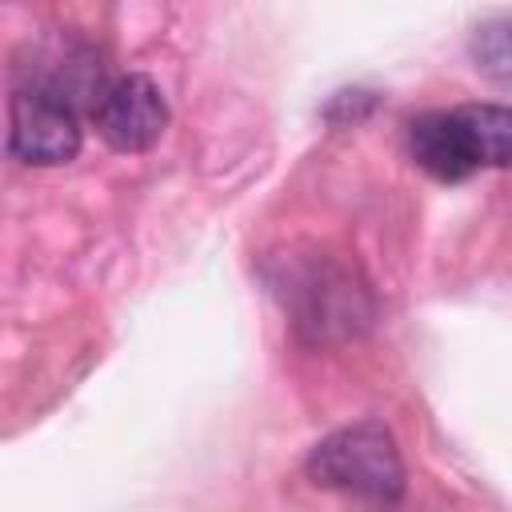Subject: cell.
<instances>
[{"label": "cell", "instance_id": "1", "mask_svg": "<svg viewBox=\"0 0 512 512\" xmlns=\"http://www.w3.org/2000/svg\"><path fill=\"white\" fill-rule=\"evenodd\" d=\"M512 112L504 104H460L424 112L408 124L412 160L444 184H460L480 168H504Z\"/></svg>", "mask_w": 512, "mask_h": 512}, {"label": "cell", "instance_id": "2", "mask_svg": "<svg viewBox=\"0 0 512 512\" xmlns=\"http://www.w3.org/2000/svg\"><path fill=\"white\" fill-rule=\"evenodd\" d=\"M312 484L360 496L372 504H396L404 496V460L396 436L380 420H360L328 432L304 460Z\"/></svg>", "mask_w": 512, "mask_h": 512}, {"label": "cell", "instance_id": "3", "mask_svg": "<svg viewBox=\"0 0 512 512\" xmlns=\"http://www.w3.org/2000/svg\"><path fill=\"white\" fill-rule=\"evenodd\" d=\"M84 132L76 104L56 96L52 88L24 84L8 100V152L20 164L56 168L80 156Z\"/></svg>", "mask_w": 512, "mask_h": 512}, {"label": "cell", "instance_id": "4", "mask_svg": "<svg viewBox=\"0 0 512 512\" xmlns=\"http://www.w3.org/2000/svg\"><path fill=\"white\" fill-rule=\"evenodd\" d=\"M92 124L100 140L116 152H148L168 128V100L160 84L144 72H128L108 84L92 104Z\"/></svg>", "mask_w": 512, "mask_h": 512}, {"label": "cell", "instance_id": "5", "mask_svg": "<svg viewBox=\"0 0 512 512\" xmlns=\"http://www.w3.org/2000/svg\"><path fill=\"white\" fill-rule=\"evenodd\" d=\"M472 60L476 68L496 80V84H508L512 76V52H508V20H492L484 28H476L472 36Z\"/></svg>", "mask_w": 512, "mask_h": 512}]
</instances>
